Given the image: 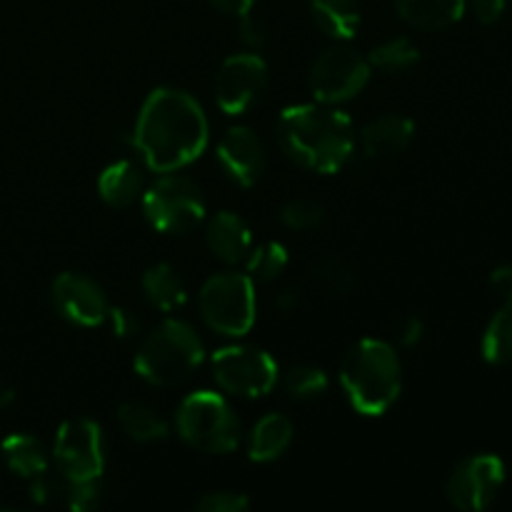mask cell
I'll return each mask as SVG.
<instances>
[{
  "label": "cell",
  "mask_w": 512,
  "mask_h": 512,
  "mask_svg": "<svg viewBox=\"0 0 512 512\" xmlns=\"http://www.w3.org/2000/svg\"><path fill=\"white\" fill-rule=\"evenodd\" d=\"M205 240H208L210 253L230 265L245 260L253 250V235H250L248 223L230 210H223L210 220Z\"/></svg>",
  "instance_id": "15"
},
{
  "label": "cell",
  "mask_w": 512,
  "mask_h": 512,
  "mask_svg": "<svg viewBox=\"0 0 512 512\" xmlns=\"http://www.w3.org/2000/svg\"><path fill=\"white\" fill-rule=\"evenodd\" d=\"M100 498H103V488L98 485V478L95 480H75L70 483L68 480V493H65V500L73 510L78 512H90L100 505Z\"/></svg>",
  "instance_id": "30"
},
{
  "label": "cell",
  "mask_w": 512,
  "mask_h": 512,
  "mask_svg": "<svg viewBox=\"0 0 512 512\" xmlns=\"http://www.w3.org/2000/svg\"><path fill=\"white\" fill-rule=\"evenodd\" d=\"M483 358L493 365H512V305H503L485 328Z\"/></svg>",
  "instance_id": "24"
},
{
  "label": "cell",
  "mask_w": 512,
  "mask_h": 512,
  "mask_svg": "<svg viewBox=\"0 0 512 512\" xmlns=\"http://www.w3.org/2000/svg\"><path fill=\"white\" fill-rule=\"evenodd\" d=\"M55 463L65 480H95L105 468V443L100 425L88 418L65 420L55 435Z\"/></svg>",
  "instance_id": "10"
},
{
  "label": "cell",
  "mask_w": 512,
  "mask_h": 512,
  "mask_svg": "<svg viewBox=\"0 0 512 512\" xmlns=\"http://www.w3.org/2000/svg\"><path fill=\"white\" fill-rule=\"evenodd\" d=\"M290 443H293V423L285 415L270 413L255 423L248 455L255 463H270L280 458L290 448Z\"/></svg>",
  "instance_id": "18"
},
{
  "label": "cell",
  "mask_w": 512,
  "mask_h": 512,
  "mask_svg": "<svg viewBox=\"0 0 512 512\" xmlns=\"http://www.w3.org/2000/svg\"><path fill=\"white\" fill-rule=\"evenodd\" d=\"M268 85V68L255 53L230 55L215 75V100L228 115H243L253 108Z\"/></svg>",
  "instance_id": "12"
},
{
  "label": "cell",
  "mask_w": 512,
  "mask_h": 512,
  "mask_svg": "<svg viewBox=\"0 0 512 512\" xmlns=\"http://www.w3.org/2000/svg\"><path fill=\"white\" fill-rule=\"evenodd\" d=\"M98 190L110 208H128L143 195V175L130 160H120L100 173Z\"/></svg>",
  "instance_id": "19"
},
{
  "label": "cell",
  "mask_w": 512,
  "mask_h": 512,
  "mask_svg": "<svg viewBox=\"0 0 512 512\" xmlns=\"http://www.w3.org/2000/svg\"><path fill=\"white\" fill-rule=\"evenodd\" d=\"M425 328H423V320L420 318H403L398 320V325H395V335H398L400 345H405V348H413V345L420 343V338H423Z\"/></svg>",
  "instance_id": "35"
},
{
  "label": "cell",
  "mask_w": 512,
  "mask_h": 512,
  "mask_svg": "<svg viewBox=\"0 0 512 512\" xmlns=\"http://www.w3.org/2000/svg\"><path fill=\"white\" fill-rule=\"evenodd\" d=\"M240 40L245 45H250V48H260L265 43V28L258 20L245 15V18H240Z\"/></svg>",
  "instance_id": "37"
},
{
  "label": "cell",
  "mask_w": 512,
  "mask_h": 512,
  "mask_svg": "<svg viewBox=\"0 0 512 512\" xmlns=\"http://www.w3.org/2000/svg\"><path fill=\"white\" fill-rule=\"evenodd\" d=\"M313 280L330 295H348L355 288V273L338 255H325L313 265Z\"/></svg>",
  "instance_id": "27"
},
{
  "label": "cell",
  "mask_w": 512,
  "mask_h": 512,
  "mask_svg": "<svg viewBox=\"0 0 512 512\" xmlns=\"http://www.w3.org/2000/svg\"><path fill=\"white\" fill-rule=\"evenodd\" d=\"M143 213L160 233H190L205 218L203 190L185 175L163 173L143 193Z\"/></svg>",
  "instance_id": "7"
},
{
  "label": "cell",
  "mask_w": 512,
  "mask_h": 512,
  "mask_svg": "<svg viewBox=\"0 0 512 512\" xmlns=\"http://www.w3.org/2000/svg\"><path fill=\"white\" fill-rule=\"evenodd\" d=\"M0 450H3V458L5 463H8V468L13 470V473H18L20 478L33 480L35 475L48 470V455H45L43 445H40L33 435H10V438L3 440Z\"/></svg>",
  "instance_id": "22"
},
{
  "label": "cell",
  "mask_w": 512,
  "mask_h": 512,
  "mask_svg": "<svg viewBox=\"0 0 512 512\" xmlns=\"http://www.w3.org/2000/svg\"><path fill=\"white\" fill-rule=\"evenodd\" d=\"M203 355V340L188 323L165 320L143 340L135 355V370L150 385L168 388L190 378V373L203 363Z\"/></svg>",
  "instance_id": "4"
},
{
  "label": "cell",
  "mask_w": 512,
  "mask_h": 512,
  "mask_svg": "<svg viewBox=\"0 0 512 512\" xmlns=\"http://www.w3.org/2000/svg\"><path fill=\"white\" fill-rule=\"evenodd\" d=\"M175 423L180 438L203 453L225 455L240 443V420L235 418L228 400L210 390L188 395L180 403Z\"/></svg>",
  "instance_id": "5"
},
{
  "label": "cell",
  "mask_w": 512,
  "mask_h": 512,
  "mask_svg": "<svg viewBox=\"0 0 512 512\" xmlns=\"http://www.w3.org/2000/svg\"><path fill=\"white\" fill-rule=\"evenodd\" d=\"M368 58L358 53L353 45H330L313 63L310 70V90L315 100L325 105H338L363 93L370 80Z\"/></svg>",
  "instance_id": "8"
},
{
  "label": "cell",
  "mask_w": 512,
  "mask_h": 512,
  "mask_svg": "<svg viewBox=\"0 0 512 512\" xmlns=\"http://www.w3.org/2000/svg\"><path fill=\"white\" fill-rule=\"evenodd\" d=\"M213 378L225 393L260 398L273 390L278 365L265 350L253 345H230L213 355Z\"/></svg>",
  "instance_id": "9"
},
{
  "label": "cell",
  "mask_w": 512,
  "mask_h": 512,
  "mask_svg": "<svg viewBox=\"0 0 512 512\" xmlns=\"http://www.w3.org/2000/svg\"><path fill=\"white\" fill-rule=\"evenodd\" d=\"M65 493H68V480L63 475H50L45 470L30 480V498L40 505L55 503L58 498H65Z\"/></svg>",
  "instance_id": "31"
},
{
  "label": "cell",
  "mask_w": 512,
  "mask_h": 512,
  "mask_svg": "<svg viewBox=\"0 0 512 512\" xmlns=\"http://www.w3.org/2000/svg\"><path fill=\"white\" fill-rule=\"evenodd\" d=\"M118 423L128 438L138 443H155L168 438V423L160 418L158 410L143 403H123L118 408Z\"/></svg>",
  "instance_id": "23"
},
{
  "label": "cell",
  "mask_w": 512,
  "mask_h": 512,
  "mask_svg": "<svg viewBox=\"0 0 512 512\" xmlns=\"http://www.w3.org/2000/svg\"><path fill=\"white\" fill-rule=\"evenodd\" d=\"M218 160L228 178L235 183L250 188L260 180L268 165V153L258 135L245 125H235L220 138L218 143Z\"/></svg>",
  "instance_id": "14"
},
{
  "label": "cell",
  "mask_w": 512,
  "mask_h": 512,
  "mask_svg": "<svg viewBox=\"0 0 512 512\" xmlns=\"http://www.w3.org/2000/svg\"><path fill=\"white\" fill-rule=\"evenodd\" d=\"M53 300L63 318H68L70 323L85 325V328L105 323V318H108L110 305L103 288L85 275H58L53 283Z\"/></svg>",
  "instance_id": "13"
},
{
  "label": "cell",
  "mask_w": 512,
  "mask_h": 512,
  "mask_svg": "<svg viewBox=\"0 0 512 512\" xmlns=\"http://www.w3.org/2000/svg\"><path fill=\"white\" fill-rule=\"evenodd\" d=\"M285 390L295 400H315L328 390V375L315 365H293L285 373Z\"/></svg>",
  "instance_id": "28"
},
{
  "label": "cell",
  "mask_w": 512,
  "mask_h": 512,
  "mask_svg": "<svg viewBox=\"0 0 512 512\" xmlns=\"http://www.w3.org/2000/svg\"><path fill=\"white\" fill-rule=\"evenodd\" d=\"M250 280H258V283H273L285 268H288V250L280 243H263L255 250H250L248 258Z\"/></svg>",
  "instance_id": "26"
},
{
  "label": "cell",
  "mask_w": 512,
  "mask_h": 512,
  "mask_svg": "<svg viewBox=\"0 0 512 512\" xmlns=\"http://www.w3.org/2000/svg\"><path fill=\"white\" fill-rule=\"evenodd\" d=\"M275 135L293 163L315 173L333 175L353 153L350 118L330 105H293L280 113Z\"/></svg>",
  "instance_id": "2"
},
{
  "label": "cell",
  "mask_w": 512,
  "mask_h": 512,
  "mask_svg": "<svg viewBox=\"0 0 512 512\" xmlns=\"http://www.w3.org/2000/svg\"><path fill=\"white\" fill-rule=\"evenodd\" d=\"M105 320H110V328H113V333L118 335V338L128 340V338H135V335L140 333L138 315L128 308H110L108 318Z\"/></svg>",
  "instance_id": "33"
},
{
  "label": "cell",
  "mask_w": 512,
  "mask_h": 512,
  "mask_svg": "<svg viewBox=\"0 0 512 512\" xmlns=\"http://www.w3.org/2000/svg\"><path fill=\"white\" fill-rule=\"evenodd\" d=\"M200 315L215 333L240 338L255 323V290L250 275L218 273L200 288Z\"/></svg>",
  "instance_id": "6"
},
{
  "label": "cell",
  "mask_w": 512,
  "mask_h": 512,
  "mask_svg": "<svg viewBox=\"0 0 512 512\" xmlns=\"http://www.w3.org/2000/svg\"><path fill=\"white\" fill-rule=\"evenodd\" d=\"M490 290L503 305H512V265H500L490 275Z\"/></svg>",
  "instance_id": "34"
},
{
  "label": "cell",
  "mask_w": 512,
  "mask_h": 512,
  "mask_svg": "<svg viewBox=\"0 0 512 512\" xmlns=\"http://www.w3.org/2000/svg\"><path fill=\"white\" fill-rule=\"evenodd\" d=\"M298 303H300V293L295 288L280 290V293L273 298V305L280 310V313H290V310L298 308Z\"/></svg>",
  "instance_id": "39"
},
{
  "label": "cell",
  "mask_w": 512,
  "mask_h": 512,
  "mask_svg": "<svg viewBox=\"0 0 512 512\" xmlns=\"http://www.w3.org/2000/svg\"><path fill=\"white\" fill-rule=\"evenodd\" d=\"M400 18L420 30H445L465 13V0H395Z\"/></svg>",
  "instance_id": "17"
},
{
  "label": "cell",
  "mask_w": 512,
  "mask_h": 512,
  "mask_svg": "<svg viewBox=\"0 0 512 512\" xmlns=\"http://www.w3.org/2000/svg\"><path fill=\"white\" fill-rule=\"evenodd\" d=\"M210 3H213L220 13L245 18V15H250V10H253L255 0H210Z\"/></svg>",
  "instance_id": "38"
},
{
  "label": "cell",
  "mask_w": 512,
  "mask_h": 512,
  "mask_svg": "<svg viewBox=\"0 0 512 512\" xmlns=\"http://www.w3.org/2000/svg\"><path fill=\"white\" fill-rule=\"evenodd\" d=\"M313 20L335 40H350L360 28V0H308Z\"/></svg>",
  "instance_id": "20"
},
{
  "label": "cell",
  "mask_w": 512,
  "mask_h": 512,
  "mask_svg": "<svg viewBox=\"0 0 512 512\" xmlns=\"http://www.w3.org/2000/svg\"><path fill=\"white\" fill-rule=\"evenodd\" d=\"M143 290L148 295L150 303L155 308L165 310H178L183 308L185 300H188V290H185L183 278L178 275V270L168 263H158L153 268L145 270L143 275Z\"/></svg>",
  "instance_id": "21"
},
{
  "label": "cell",
  "mask_w": 512,
  "mask_h": 512,
  "mask_svg": "<svg viewBox=\"0 0 512 512\" xmlns=\"http://www.w3.org/2000/svg\"><path fill=\"white\" fill-rule=\"evenodd\" d=\"M323 218V205L308 198L290 200V203L280 210V220H283L290 230H313L323 223Z\"/></svg>",
  "instance_id": "29"
},
{
  "label": "cell",
  "mask_w": 512,
  "mask_h": 512,
  "mask_svg": "<svg viewBox=\"0 0 512 512\" xmlns=\"http://www.w3.org/2000/svg\"><path fill=\"white\" fill-rule=\"evenodd\" d=\"M418 60H420L418 48H415L408 38L385 40V43H380L378 48L370 50L368 55L370 68H378L380 73H388V75L405 73V70L413 68Z\"/></svg>",
  "instance_id": "25"
},
{
  "label": "cell",
  "mask_w": 512,
  "mask_h": 512,
  "mask_svg": "<svg viewBox=\"0 0 512 512\" xmlns=\"http://www.w3.org/2000/svg\"><path fill=\"white\" fill-rule=\"evenodd\" d=\"M415 138V123L405 115H380L363 128V150L370 158H393L405 153Z\"/></svg>",
  "instance_id": "16"
},
{
  "label": "cell",
  "mask_w": 512,
  "mask_h": 512,
  "mask_svg": "<svg viewBox=\"0 0 512 512\" xmlns=\"http://www.w3.org/2000/svg\"><path fill=\"white\" fill-rule=\"evenodd\" d=\"M13 400H15V388L10 383H5L3 378H0V408H8Z\"/></svg>",
  "instance_id": "40"
},
{
  "label": "cell",
  "mask_w": 512,
  "mask_h": 512,
  "mask_svg": "<svg viewBox=\"0 0 512 512\" xmlns=\"http://www.w3.org/2000/svg\"><path fill=\"white\" fill-rule=\"evenodd\" d=\"M200 512H245L250 508L248 495L243 493H208L195 503Z\"/></svg>",
  "instance_id": "32"
},
{
  "label": "cell",
  "mask_w": 512,
  "mask_h": 512,
  "mask_svg": "<svg viewBox=\"0 0 512 512\" xmlns=\"http://www.w3.org/2000/svg\"><path fill=\"white\" fill-rule=\"evenodd\" d=\"M130 143L155 173H175L200 158L208 145V118L193 95L158 88L148 95Z\"/></svg>",
  "instance_id": "1"
},
{
  "label": "cell",
  "mask_w": 512,
  "mask_h": 512,
  "mask_svg": "<svg viewBox=\"0 0 512 512\" xmlns=\"http://www.w3.org/2000/svg\"><path fill=\"white\" fill-rule=\"evenodd\" d=\"M340 383L358 413L383 415L403 388L398 355L383 340H358L340 363Z\"/></svg>",
  "instance_id": "3"
},
{
  "label": "cell",
  "mask_w": 512,
  "mask_h": 512,
  "mask_svg": "<svg viewBox=\"0 0 512 512\" xmlns=\"http://www.w3.org/2000/svg\"><path fill=\"white\" fill-rule=\"evenodd\" d=\"M505 3H508V0H473V10L475 15H478L480 23L493 25L503 18Z\"/></svg>",
  "instance_id": "36"
},
{
  "label": "cell",
  "mask_w": 512,
  "mask_h": 512,
  "mask_svg": "<svg viewBox=\"0 0 512 512\" xmlns=\"http://www.w3.org/2000/svg\"><path fill=\"white\" fill-rule=\"evenodd\" d=\"M505 485V465L495 455H470L450 473L445 493L458 510L490 508Z\"/></svg>",
  "instance_id": "11"
}]
</instances>
